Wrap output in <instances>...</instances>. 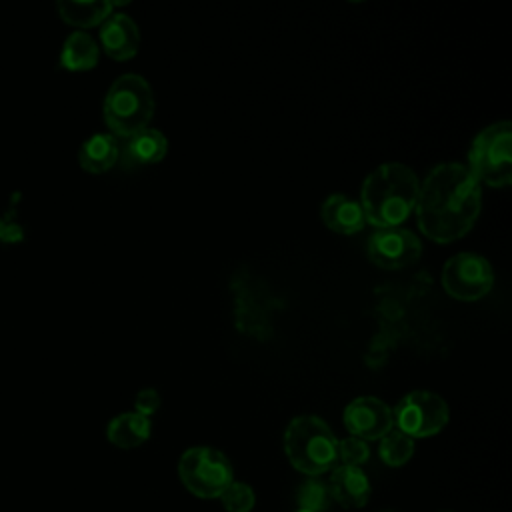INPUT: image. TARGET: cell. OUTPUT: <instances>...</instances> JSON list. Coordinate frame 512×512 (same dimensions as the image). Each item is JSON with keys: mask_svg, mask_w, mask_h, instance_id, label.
Wrapping results in <instances>:
<instances>
[{"mask_svg": "<svg viewBox=\"0 0 512 512\" xmlns=\"http://www.w3.org/2000/svg\"><path fill=\"white\" fill-rule=\"evenodd\" d=\"M420 232L438 244L454 242L470 232L482 210L480 182L458 162L432 168L416 196Z\"/></svg>", "mask_w": 512, "mask_h": 512, "instance_id": "6da1fadb", "label": "cell"}, {"mask_svg": "<svg viewBox=\"0 0 512 512\" xmlns=\"http://www.w3.org/2000/svg\"><path fill=\"white\" fill-rule=\"evenodd\" d=\"M418 178L406 164L386 162L374 168L360 192V206L366 222L376 228L400 226L414 210Z\"/></svg>", "mask_w": 512, "mask_h": 512, "instance_id": "7a4b0ae2", "label": "cell"}, {"mask_svg": "<svg viewBox=\"0 0 512 512\" xmlns=\"http://www.w3.org/2000/svg\"><path fill=\"white\" fill-rule=\"evenodd\" d=\"M102 114L110 134L116 138H126L146 128L154 116V94L148 80L140 74L118 76L104 96Z\"/></svg>", "mask_w": 512, "mask_h": 512, "instance_id": "3957f363", "label": "cell"}, {"mask_svg": "<svg viewBox=\"0 0 512 512\" xmlns=\"http://www.w3.org/2000/svg\"><path fill=\"white\" fill-rule=\"evenodd\" d=\"M336 446V436L318 416H296L286 426L284 452L290 464L306 476H320L332 470L336 464Z\"/></svg>", "mask_w": 512, "mask_h": 512, "instance_id": "277c9868", "label": "cell"}, {"mask_svg": "<svg viewBox=\"0 0 512 512\" xmlns=\"http://www.w3.org/2000/svg\"><path fill=\"white\" fill-rule=\"evenodd\" d=\"M478 182L494 188L510 186L512 182V126L508 120L486 126L476 134L470 152L468 166Z\"/></svg>", "mask_w": 512, "mask_h": 512, "instance_id": "5b68a950", "label": "cell"}, {"mask_svg": "<svg viewBox=\"0 0 512 512\" xmlns=\"http://www.w3.org/2000/svg\"><path fill=\"white\" fill-rule=\"evenodd\" d=\"M178 476L194 496L220 498L234 480V470L224 452L212 446H194L180 456Z\"/></svg>", "mask_w": 512, "mask_h": 512, "instance_id": "8992f818", "label": "cell"}, {"mask_svg": "<svg viewBox=\"0 0 512 512\" xmlns=\"http://www.w3.org/2000/svg\"><path fill=\"white\" fill-rule=\"evenodd\" d=\"M396 430L414 438H428L438 434L450 420L446 400L428 390L408 392L392 410Z\"/></svg>", "mask_w": 512, "mask_h": 512, "instance_id": "52a82bcc", "label": "cell"}, {"mask_svg": "<svg viewBox=\"0 0 512 512\" xmlns=\"http://www.w3.org/2000/svg\"><path fill=\"white\" fill-rule=\"evenodd\" d=\"M494 284V272L490 262L472 252H460L452 256L442 268V286L448 296L474 302L484 298Z\"/></svg>", "mask_w": 512, "mask_h": 512, "instance_id": "ba28073f", "label": "cell"}, {"mask_svg": "<svg viewBox=\"0 0 512 512\" xmlns=\"http://www.w3.org/2000/svg\"><path fill=\"white\" fill-rule=\"evenodd\" d=\"M366 254L378 268L400 270L420 258L422 244L420 238L406 228H378L366 244Z\"/></svg>", "mask_w": 512, "mask_h": 512, "instance_id": "9c48e42d", "label": "cell"}, {"mask_svg": "<svg viewBox=\"0 0 512 512\" xmlns=\"http://www.w3.org/2000/svg\"><path fill=\"white\" fill-rule=\"evenodd\" d=\"M346 430L366 442L380 440L394 428L390 406L376 396H358L344 408Z\"/></svg>", "mask_w": 512, "mask_h": 512, "instance_id": "30bf717a", "label": "cell"}, {"mask_svg": "<svg viewBox=\"0 0 512 512\" xmlns=\"http://www.w3.org/2000/svg\"><path fill=\"white\" fill-rule=\"evenodd\" d=\"M98 40L106 56L124 62L140 50V30L128 14H110L98 30Z\"/></svg>", "mask_w": 512, "mask_h": 512, "instance_id": "8fae6325", "label": "cell"}, {"mask_svg": "<svg viewBox=\"0 0 512 512\" xmlns=\"http://www.w3.org/2000/svg\"><path fill=\"white\" fill-rule=\"evenodd\" d=\"M168 152L166 136L156 128H142L120 142L118 162L124 170H134L142 166H152L160 162Z\"/></svg>", "mask_w": 512, "mask_h": 512, "instance_id": "7c38bea8", "label": "cell"}, {"mask_svg": "<svg viewBox=\"0 0 512 512\" xmlns=\"http://www.w3.org/2000/svg\"><path fill=\"white\" fill-rule=\"evenodd\" d=\"M330 496L344 508H362L372 492L370 480L360 466H338L328 480Z\"/></svg>", "mask_w": 512, "mask_h": 512, "instance_id": "4fadbf2b", "label": "cell"}, {"mask_svg": "<svg viewBox=\"0 0 512 512\" xmlns=\"http://www.w3.org/2000/svg\"><path fill=\"white\" fill-rule=\"evenodd\" d=\"M322 222L336 234H356L364 228L366 218L360 202L346 194H330L320 208Z\"/></svg>", "mask_w": 512, "mask_h": 512, "instance_id": "5bb4252c", "label": "cell"}, {"mask_svg": "<svg viewBox=\"0 0 512 512\" xmlns=\"http://www.w3.org/2000/svg\"><path fill=\"white\" fill-rule=\"evenodd\" d=\"M120 142L110 132L92 134L78 150V164L84 172L104 174L118 162Z\"/></svg>", "mask_w": 512, "mask_h": 512, "instance_id": "9a60e30c", "label": "cell"}, {"mask_svg": "<svg viewBox=\"0 0 512 512\" xmlns=\"http://www.w3.org/2000/svg\"><path fill=\"white\" fill-rule=\"evenodd\" d=\"M150 432H152L150 416H142L138 412H122L108 422L106 438L114 446L122 450H130L144 444L150 438Z\"/></svg>", "mask_w": 512, "mask_h": 512, "instance_id": "2e32d148", "label": "cell"}, {"mask_svg": "<svg viewBox=\"0 0 512 512\" xmlns=\"http://www.w3.org/2000/svg\"><path fill=\"white\" fill-rule=\"evenodd\" d=\"M56 10L62 22L80 30L100 26L112 14L108 0H56Z\"/></svg>", "mask_w": 512, "mask_h": 512, "instance_id": "e0dca14e", "label": "cell"}, {"mask_svg": "<svg viewBox=\"0 0 512 512\" xmlns=\"http://www.w3.org/2000/svg\"><path fill=\"white\" fill-rule=\"evenodd\" d=\"M98 58H100V48L96 40L82 30L72 32L64 40L60 50V66L68 72L92 70L98 64Z\"/></svg>", "mask_w": 512, "mask_h": 512, "instance_id": "ac0fdd59", "label": "cell"}, {"mask_svg": "<svg viewBox=\"0 0 512 512\" xmlns=\"http://www.w3.org/2000/svg\"><path fill=\"white\" fill-rule=\"evenodd\" d=\"M412 454H414V440L404 432L392 428L388 434L380 438L378 456L386 466H392V468L404 466L412 458Z\"/></svg>", "mask_w": 512, "mask_h": 512, "instance_id": "d6986e66", "label": "cell"}, {"mask_svg": "<svg viewBox=\"0 0 512 512\" xmlns=\"http://www.w3.org/2000/svg\"><path fill=\"white\" fill-rule=\"evenodd\" d=\"M330 500H332L330 488L318 476H310L298 486V492H296L298 508H304L310 512H326L330 506Z\"/></svg>", "mask_w": 512, "mask_h": 512, "instance_id": "ffe728a7", "label": "cell"}, {"mask_svg": "<svg viewBox=\"0 0 512 512\" xmlns=\"http://www.w3.org/2000/svg\"><path fill=\"white\" fill-rule=\"evenodd\" d=\"M220 500L226 512H250L254 508L256 496L248 484L232 480L228 488L220 494Z\"/></svg>", "mask_w": 512, "mask_h": 512, "instance_id": "44dd1931", "label": "cell"}, {"mask_svg": "<svg viewBox=\"0 0 512 512\" xmlns=\"http://www.w3.org/2000/svg\"><path fill=\"white\" fill-rule=\"evenodd\" d=\"M370 458L368 442L356 436H348L338 440L336 446V460H340L344 466H360Z\"/></svg>", "mask_w": 512, "mask_h": 512, "instance_id": "7402d4cb", "label": "cell"}, {"mask_svg": "<svg viewBox=\"0 0 512 512\" xmlns=\"http://www.w3.org/2000/svg\"><path fill=\"white\" fill-rule=\"evenodd\" d=\"M160 394L154 390V388H144L136 394V400H134V406H136V412L142 414V416H152L158 408H160Z\"/></svg>", "mask_w": 512, "mask_h": 512, "instance_id": "603a6c76", "label": "cell"}, {"mask_svg": "<svg viewBox=\"0 0 512 512\" xmlns=\"http://www.w3.org/2000/svg\"><path fill=\"white\" fill-rule=\"evenodd\" d=\"M108 2H110L112 8H124V6H128L132 0H108Z\"/></svg>", "mask_w": 512, "mask_h": 512, "instance_id": "cb8c5ba5", "label": "cell"}, {"mask_svg": "<svg viewBox=\"0 0 512 512\" xmlns=\"http://www.w3.org/2000/svg\"><path fill=\"white\" fill-rule=\"evenodd\" d=\"M294 512H310V510H304V508H296Z\"/></svg>", "mask_w": 512, "mask_h": 512, "instance_id": "d4e9b609", "label": "cell"}, {"mask_svg": "<svg viewBox=\"0 0 512 512\" xmlns=\"http://www.w3.org/2000/svg\"><path fill=\"white\" fill-rule=\"evenodd\" d=\"M348 2H364V0H348Z\"/></svg>", "mask_w": 512, "mask_h": 512, "instance_id": "484cf974", "label": "cell"}, {"mask_svg": "<svg viewBox=\"0 0 512 512\" xmlns=\"http://www.w3.org/2000/svg\"><path fill=\"white\" fill-rule=\"evenodd\" d=\"M384 512H392V510H384Z\"/></svg>", "mask_w": 512, "mask_h": 512, "instance_id": "4316f807", "label": "cell"}]
</instances>
